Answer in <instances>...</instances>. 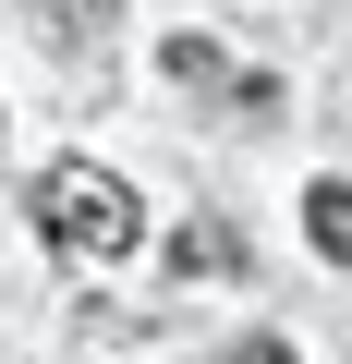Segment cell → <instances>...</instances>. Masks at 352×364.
Here are the masks:
<instances>
[{"label":"cell","mask_w":352,"mask_h":364,"mask_svg":"<svg viewBox=\"0 0 352 364\" xmlns=\"http://www.w3.org/2000/svg\"><path fill=\"white\" fill-rule=\"evenodd\" d=\"M37 243L61 255V267H122L134 243H146V207H134V182L122 170H97V158H49L37 170Z\"/></svg>","instance_id":"obj_1"},{"label":"cell","mask_w":352,"mask_h":364,"mask_svg":"<svg viewBox=\"0 0 352 364\" xmlns=\"http://www.w3.org/2000/svg\"><path fill=\"white\" fill-rule=\"evenodd\" d=\"M304 231H316L328 267H352V182H316V195H304Z\"/></svg>","instance_id":"obj_2"},{"label":"cell","mask_w":352,"mask_h":364,"mask_svg":"<svg viewBox=\"0 0 352 364\" xmlns=\"http://www.w3.org/2000/svg\"><path fill=\"white\" fill-rule=\"evenodd\" d=\"M231 255H243V243H231V231H219V219H195V231H183V243H170V267H183V279H207V267H231Z\"/></svg>","instance_id":"obj_3"},{"label":"cell","mask_w":352,"mask_h":364,"mask_svg":"<svg viewBox=\"0 0 352 364\" xmlns=\"http://www.w3.org/2000/svg\"><path fill=\"white\" fill-rule=\"evenodd\" d=\"M170 73H183V85H231V61H219V37H170Z\"/></svg>","instance_id":"obj_4"},{"label":"cell","mask_w":352,"mask_h":364,"mask_svg":"<svg viewBox=\"0 0 352 364\" xmlns=\"http://www.w3.org/2000/svg\"><path fill=\"white\" fill-rule=\"evenodd\" d=\"M231 364H292V340H243V352H231Z\"/></svg>","instance_id":"obj_5"},{"label":"cell","mask_w":352,"mask_h":364,"mask_svg":"<svg viewBox=\"0 0 352 364\" xmlns=\"http://www.w3.org/2000/svg\"><path fill=\"white\" fill-rule=\"evenodd\" d=\"M25 13H49V25H73V13H97V0H25Z\"/></svg>","instance_id":"obj_6"}]
</instances>
